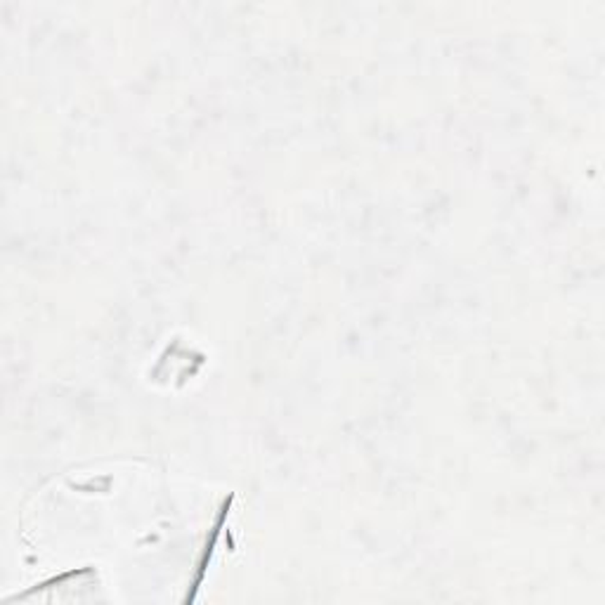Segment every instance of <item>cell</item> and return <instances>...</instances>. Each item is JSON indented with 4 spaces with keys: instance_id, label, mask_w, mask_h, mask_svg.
Masks as SVG:
<instances>
[{
    "instance_id": "obj_1",
    "label": "cell",
    "mask_w": 605,
    "mask_h": 605,
    "mask_svg": "<svg viewBox=\"0 0 605 605\" xmlns=\"http://www.w3.org/2000/svg\"><path fill=\"white\" fill-rule=\"evenodd\" d=\"M230 504H232V496H230V499H227V502L222 504L221 515H218V520H215L213 530H211V537L206 539V546H203L202 561H199V565H196V568H199V570H196V577H194V580H192L190 591H187V596H184V600H187V603H192V600L196 599V591L202 589L203 580H206V568H208V562H211V556H213L215 544H218V537H221L222 527H225V523H227V515H230Z\"/></svg>"
}]
</instances>
